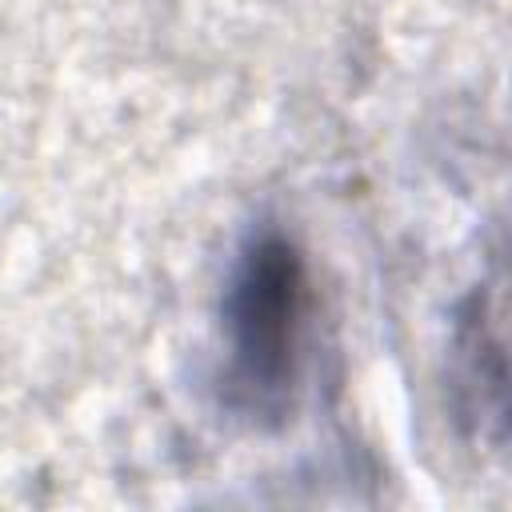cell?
Masks as SVG:
<instances>
[{
	"label": "cell",
	"mask_w": 512,
	"mask_h": 512,
	"mask_svg": "<svg viewBox=\"0 0 512 512\" xmlns=\"http://www.w3.org/2000/svg\"><path fill=\"white\" fill-rule=\"evenodd\" d=\"M292 328H296V284L292 264L280 248H256L248 260L236 300H232V348L244 384L280 388L292 364Z\"/></svg>",
	"instance_id": "6da1fadb"
}]
</instances>
